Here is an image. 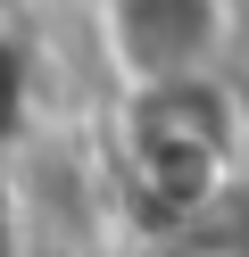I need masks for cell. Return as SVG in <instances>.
I'll return each instance as SVG.
<instances>
[{
  "label": "cell",
  "instance_id": "obj_1",
  "mask_svg": "<svg viewBox=\"0 0 249 257\" xmlns=\"http://www.w3.org/2000/svg\"><path fill=\"white\" fill-rule=\"evenodd\" d=\"M108 158H116L125 199L149 224H199L249 174V100H241L232 75L116 91Z\"/></svg>",
  "mask_w": 249,
  "mask_h": 257
},
{
  "label": "cell",
  "instance_id": "obj_2",
  "mask_svg": "<svg viewBox=\"0 0 249 257\" xmlns=\"http://www.w3.org/2000/svg\"><path fill=\"white\" fill-rule=\"evenodd\" d=\"M241 0H92V58L108 91L232 75Z\"/></svg>",
  "mask_w": 249,
  "mask_h": 257
},
{
  "label": "cell",
  "instance_id": "obj_3",
  "mask_svg": "<svg viewBox=\"0 0 249 257\" xmlns=\"http://www.w3.org/2000/svg\"><path fill=\"white\" fill-rule=\"evenodd\" d=\"M42 124V50L17 17H0V166L33 141Z\"/></svg>",
  "mask_w": 249,
  "mask_h": 257
},
{
  "label": "cell",
  "instance_id": "obj_4",
  "mask_svg": "<svg viewBox=\"0 0 249 257\" xmlns=\"http://www.w3.org/2000/svg\"><path fill=\"white\" fill-rule=\"evenodd\" d=\"M0 257H25V216H17V191L0 183Z\"/></svg>",
  "mask_w": 249,
  "mask_h": 257
}]
</instances>
